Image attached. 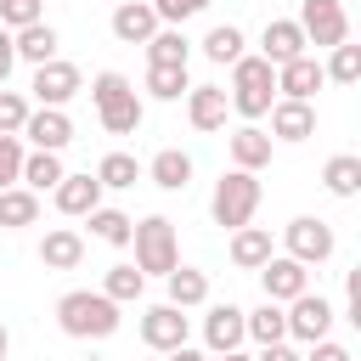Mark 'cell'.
I'll return each mask as SVG.
<instances>
[{"mask_svg": "<svg viewBox=\"0 0 361 361\" xmlns=\"http://www.w3.org/2000/svg\"><path fill=\"white\" fill-rule=\"evenodd\" d=\"M192 85H186V68H158V62H147V96H158V102H180Z\"/></svg>", "mask_w": 361, "mask_h": 361, "instance_id": "cell-34", "label": "cell"}, {"mask_svg": "<svg viewBox=\"0 0 361 361\" xmlns=\"http://www.w3.org/2000/svg\"><path fill=\"white\" fill-rule=\"evenodd\" d=\"M90 96H96V118H102L107 135H135L141 130V96L124 73H96Z\"/></svg>", "mask_w": 361, "mask_h": 361, "instance_id": "cell-2", "label": "cell"}, {"mask_svg": "<svg viewBox=\"0 0 361 361\" xmlns=\"http://www.w3.org/2000/svg\"><path fill=\"white\" fill-rule=\"evenodd\" d=\"M6 350H11V333H6V322H0V361H6Z\"/></svg>", "mask_w": 361, "mask_h": 361, "instance_id": "cell-47", "label": "cell"}, {"mask_svg": "<svg viewBox=\"0 0 361 361\" xmlns=\"http://www.w3.org/2000/svg\"><path fill=\"white\" fill-rule=\"evenodd\" d=\"M186 310H175L169 299L164 305H152L147 316H141V338H147V350H158V355H175L180 344H186Z\"/></svg>", "mask_w": 361, "mask_h": 361, "instance_id": "cell-9", "label": "cell"}, {"mask_svg": "<svg viewBox=\"0 0 361 361\" xmlns=\"http://www.w3.org/2000/svg\"><path fill=\"white\" fill-rule=\"evenodd\" d=\"M90 220V231L102 237V243H113V248H124L130 237H135V220L124 214V209H96V214H85Z\"/></svg>", "mask_w": 361, "mask_h": 361, "instance_id": "cell-32", "label": "cell"}, {"mask_svg": "<svg viewBox=\"0 0 361 361\" xmlns=\"http://www.w3.org/2000/svg\"><path fill=\"white\" fill-rule=\"evenodd\" d=\"M254 361H305V355H299V350H293V344L282 338V344H265V350H259Z\"/></svg>", "mask_w": 361, "mask_h": 361, "instance_id": "cell-43", "label": "cell"}, {"mask_svg": "<svg viewBox=\"0 0 361 361\" xmlns=\"http://www.w3.org/2000/svg\"><path fill=\"white\" fill-rule=\"evenodd\" d=\"M254 209H259V180H254L248 169H226V175L214 180V197H209V214H214V226H226V231H243V226L254 220Z\"/></svg>", "mask_w": 361, "mask_h": 361, "instance_id": "cell-3", "label": "cell"}, {"mask_svg": "<svg viewBox=\"0 0 361 361\" xmlns=\"http://www.w3.org/2000/svg\"><path fill=\"white\" fill-rule=\"evenodd\" d=\"M293 23L305 28V45H322V51H333V45L350 39V17H344L338 0H299V17Z\"/></svg>", "mask_w": 361, "mask_h": 361, "instance_id": "cell-7", "label": "cell"}, {"mask_svg": "<svg viewBox=\"0 0 361 361\" xmlns=\"http://www.w3.org/2000/svg\"><path fill=\"white\" fill-rule=\"evenodd\" d=\"M322 73L333 79V85H361V45H333L327 51V62H322Z\"/></svg>", "mask_w": 361, "mask_h": 361, "instance_id": "cell-33", "label": "cell"}, {"mask_svg": "<svg viewBox=\"0 0 361 361\" xmlns=\"http://www.w3.org/2000/svg\"><path fill=\"white\" fill-rule=\"evenodd\" d=\"M23 141H28L34 152H62V147L73 141V124H68V113H62V107H39V113H28Z\"/></svg>", "mask_w": 361, "mask_h": 361, "instance_id": "cell-13", "label": "cell"}, {"mask_svg": "<svg viewBox=\"0 0 361 361\" xmlns=\"http://www.w3.org/2000/svg\"><path fill=\"white\" fill-rule=\"evenodd\" d=\"M79 259H85V237H79L73 226L45 231V243H39V265H45V271H73Z\"/></svg>", "mask_w": 361, "mask_h": 361, "instance_id": "cell-19", "label": "cell"}, {"mask_svg": "<svg viewBox=\"0 0 361 361\" xmlns=\"http://www.w3.org/2000/svg\"><path fill=\"white\" fill-rule=\"evenodd\" d=\"M34 220H39V192H28V186H6V192H0V231L34 226Z\"/></svg>", "mask_w": 361, "mask_h": 361, "instance_id": "cell-25", "label": "cell"}, {"mask_svg": "<svg viewBox=\"0 0 361 361\" xmlns=\"http://www.w3.org/2000/svg\"><path fill=\"white\" fill-rule=\"evenodd\" d=\"M62 175H68V169H62L56 152H28V158H23V186H28V192H56Z\"/></svg>", "mask_w": 361, "mask_h": 361, "instance_id": "cell-29", "label": "cell"}, {"mask_svg": "<svg viewBox=\"0 0 361 361\" xmlns=\"http://www.w3.org/2000/svg\"><path fill=\"white\" fill-rule=\"evenodd\" d=\"M186 56H192V39L180 28H158L147 39V62H158V68H186Z\"/></svg>", "mask_w": 361, "mask_h": 361, "instance_id": "cell-28", "label": "cell"}, {"mask_svg": "<svg viewBox=\"0 0 361 361\" xmlns=\"http://www.w3.org/2000/svg\"><path fill=\"white\" fill-rule=\"evenodd\" d=\"M259 56H265L271 68H288L293 56H305V28H299L293 17L265 23V34H259Z\"/></svg>", "mask_w": 361, "mask_h": 361, "instance_id": "cell-15", "label": "cell"}, {"mask_svg": "<svg viewBox=\"0 0 361 361\" xmlns=\"http://www.w3.org/2000/svg\"><path fill=\"white\" fill-rule=\"evenodd\" d=\"M327 327H333V305H327L322 293H299V299L288 305V338H299V344H322Z\"/></svg>", "mask_w": 361, "mask_h": 361, "instance_id": "cell-11", "label": "cell"}, {"mask_svg": "<svg viewBox=\"0 0 361 361\" xmlns=\"http://www.w3.org/2000/svg\"><path fill=\"white\" fill-rule=\"evenodd\" d=\"M276 68L265 62V56H243L237 68H231V107L243 113V118H265L271 107H276Z\"/></svg>", "mask_w": 361, "mask_h": 361, "instance_id": "cell-4", "label": "cell"}, {"mask_svg": "<svg viewBox=\"0 0 361 361\" xmlns=\"http://www.w3.org/2000/svg\"><path fill=\"white\" fill-rule=\"evenodd\" d=\"M141 288H147V276H141L135 265H113V271L102 276V293H107L113 305H130V299H141Z\"/></svg>", "mask_w": 361, "mask_h": 361, "instance_id": "cell-35", "label": "cell"}, {"mask_svg": "<svg viewBox=\"0 0 361 361\" xmlns=\"http://www.w3.org/2000/svg\"><path fill=\"white\" fill-rule=\"evenodd\" d=\"M322 186H327L333 197H355V192H361V158H355V152L327 158V164H322Z\"/></svg>", "mask_w": 361, "mask_h": 361, "instance_id": "cell-27", "label": "cell"}, {"mask_svg": "<svg viewBox=\"0 0 361 361\" xmlns=\"http://www.w3.org/2000/svg\"><path fill=\"white\" fill-rule=\"evenodd\" d=\"M265 259H271V231H259V226L231 231V265L237 271H259Z\"/></svg>", "mask_w": 361, "mask_h": 361, "instance_id": "cell-24", "label": "cell"}, {"mask_svg": "<svg viewBox=\"0 0 361 361\" xmlns=\"http://www.w3.org/2000/svg\"><path fill=\"white\" fill-rule=\"evenodd\" d=\"M56 209H62V214H96V209H102V180H96V175H62Z\"/></svg>", "mask_w": 361, "mask_h": 361, "instance_id": "cell-21", "label": "cell"}, {"mask_svg": "<svg viewBox=\"0 0 361 361\" xmlns=\"http://www.w3.org/2000/svg\"><path fill=\"white\" fill-rule=\"evenodd\" d=\"M135 271L141 276H169L175 265H180V248H175V220H164V214H147L141 226H135Z\"/></svg>", "mask_w": 361, "mask_h": 361, "instance_id": "cell-5", "label": "cell"}, {"mask_svg": "<svg viewBox=\"0 0 361 361\" xmlns=\"http://www.w3.org/2000/svg\"><path fill=\"white\" fill-rule=\"evenodd\" d=\"M310 135H316V107L282 96L271 107V141H310Z\"/></svg>", "mask_w": 361, "mask_h": 361, "instance_id": "cell-17", "label": "cell"}, {"mask_svg": "<svg viewBox=\"0 0 361 361\" xmlns=\"http://www.w3.org/2000/svg\"><path fill=\"white\" fill-rule=\"evenodd\" d=\"M169 361H203V355H197V350H186V344H180V350H175V355H169Z\"/></svg>", "mask_w": 361, "mask_h": 361, "instance_id": "cell-45", "label": "cell"}, {"mask_svg": "<svg viewBox=\"0 0 361 361\" xmlns=\"http://www.w3.org/2000/svg\"><path fill=\"white\" fill-rule=\"evenodd\" d=\"M23 158H28L23 152V135H0V192L23 180Z\"/></svg>", "mask_w": 361, "mask_h": 361, "instance_id": "cell-38", "label": "cell"}, {"mask_svg": "<svg viewBox=\"0 0 361 361\" xmlns=\"http://www.w3.org/2000/svg\"><path fill=\"white\" fill-rule=\"evenodd\" d=\"M158 361H169V355H158Z\"/></svg>", "mask_w": 361, "mask_h": 361, "instance_id": "cell-49", "label": "cell"}, {"mask_svg": "<svg viewBox=\"0 0 361 361\" xmlns=\"http://www.w3.org/2000/svg\"><path fill=\"white\" fill-rule=\"evenodd\" d=\"M11 39H17V56H23V62H34V68L56 62V45H62L51 23H28V28H17Z\"/></svg>", "mask_w": 361, "mask_h": 361, "instance_id": "cell-22", "label": "cell"}, {"mask_svg": "<svg viewBox=\"0 0 361 361\" xmlns=\"http://www.w3.org/2000/svg\"><path fill=\"white\" fill-rule=\"evenodd\" d=\"M203 56L220 62V68H237V62H243V28H237V23H214V28L203 34Z\"/></svg>", "mask_w": 361, "mask_h": 361, "instance_id": "cell-26", "label": "cell"}, {"mask_svg": "<svg viewBox=\"0 0 361 361\" xmlns=\"http://www.w3.org/2000/svg\"><path fill=\"white\" fill-rule=\"evenodd\" d=\"M147 175H152V186H164V192H186V180H192V158H186L180 147H164V152L147 164Z\"/></svg>", "mask_w": 361, "mask_h": 361, "instance_id": "cell-23", "label": "cell"}, {"mask_svg": "<svg viewBox=\"0 0 361 361\" xmlns=\"http://www.w3.org/2000/svg\"><path fill=\"white\" fill-rule=\"evenodd\" d=\"M90 361H96V355H90Z\"/></svg>", "mask_w": 361, "mask_h": 361, "instance_id": "cell-50", "label": "cell"}, {"mask_svg": "<svg viewBox=\"0 0 361 361\" xmlns=\"http://www.w3.org/2000/svg\"><path fill=\"white\" fill-rule=\"evenodd\" d=\"M214 361H254V355H243V350H231V355H214Z\"/></svg>", "mask_w": 361, "mask_h": 361, "instance_id": "cell-48", "label": "cell"}, {"mask_svg": "<svg viewBox=\"0 0 361 361\" xmlns=\"http://www.w3.org/2000/svg\"><path fill=\"white\" fill-rule=\"evenodd\" d=\"M56 322L68 338H113L118 333V305L107 293H90V288H73L56 299Z\"/></svg>", "mask_w": 361, "mask_h": 361, "instance_id": "cell-1", "label": "cell"}, {"mask_svg": "<svg viewBox=\"0 0 361 361\" xmlns=\"http://www.w3.org/2000/svg\"><path fill=\"white\" fill-rule=\"evenodd\" d=\"M305 361H350V350L344 344H333V338H322V344H310V355Z\"/></svg>", "mask_w": 361, "mask_h": 361, "instance_id": "cell-42", "label": "cell"}, {"mask_svg": "<svg viewBox=\"0 0 361 361\" xmlns=\"http://www.w3.org/2000/svg\"><path fill=\"white\" fill-rule=\"evenodd\" d=\"M135 175H141V164H135L130 152H107V158L96 164V180H102V186H135Z\"/></svg>", "mask_w": 361, "mask_h": 361, "instance_id": "cell-36", "label": "cell"}, {"mask_svg": "<svg viewBox=\"0 0 361 361\" xmlns=\"http://www.w3.org/2000/svg\"><path fill=\"white\" fill-rule=\"evenodd\" d=\"M79 85H85V79H79V68H73V62H62V56H56V62H45V68H34V79H28V90H34V102H39V107H62V102H73V96H79Z\"/></svg>", "mask_w": 361, "mask_h": 361, "instance_id": "cell-10", "label": "cell"}, {"mask_svg": "<svg viewBox=\"0 0 361 361\" xmlns=\"http://www.w3.org/2000/svg\"><path fill=\"white\" fill-rule=\"evenodd\" d=\"M11 68H17V39H11V28H0V90H6Z\"/></svg>", "mask_w": 361, "mask_h": 361, "instance_id": "cell-41", "label": "cell"}, {"mask_svg": "<svg viewBox=\"0 0 361 361\" xmlns=\"http://www.w3.org/2000/svg\"><path fill=\"white\" fill-rule=\"evenodd\" d=\"M203 299H209V276L192 271V265H175V271H169V305H175V310H192V305H203Z\"/></svg>", "mask_w": 361, "mask_h": 361, "instance_id": "cell-30", "label": "cell"}, {"mask_svg": "<svg viewBox=\"0 0 361 361\" xmlns=\"http://www.w3.org/2000/svg\"><path fill=\"white\" fill-rule=\"evenodd\" d=\"M344 293H350V299H361V265H355V271L344 276Z\"/></svg>", "mask_w": 361, "mask_h": 361, "instance_id": "cell-44", "label": "cell"}, {"mask_svg": "<svg viewBox=\"0 0 361 361\" xmlns=\"http://www.w3.org/2000/svg\"><path fill=\"white\" fill-rule=\"evenodd\" d=\"M259 288H265L271 305H293L299 293H310V265H299V259H288V254H271V259L259 265Z\"/></svg>", "mask_w": 361, "mask_h": 361, "instance_id": "cell-8", "label": "cell"}, {"mask_svg": "<svg viewBox=\"0 0 361 361\" xmlns=\"http://www.w3.org/2000/svg\"><path fill=\"white\" fill-rule=\"evenodd\" d=\"M39 6H45V0H0V28L17 34V28H28V23H45Z\"/></svg>", "mask_w": 361, "mask_h": 361, "instance_id": "cell-39", "label": "cell"}, {"mask_svg": "<svg viewBox=\"0 0 361 361\" xmlns=\"http://www.w3.org/2000/svg\"><path fill=\"white\" fill-rule=\"evenodd\" d=\"M209 0H152V11H158V23H186V17H197Z\"/></svg>", "mask_w": 361, "mask_h": 361, "instance_id": "cell-40", "label": "cell"}, {"mask_svg": "<svg viewBox=\"0 0 361 361\" xmlns=\"http://www.w3.org/2000/svg\"><path fill=\"white\" fill-rule=\"evenodd\" d=\"M158 28H164V23H158L152 0H118V11H113V39H124V45H147Z\"/></svg>", "mask_w": 361, "mask_h": 361, "instance_id": "cell-14", "label": "cell"}, {"mask_svg": "<svg viewBox=\"0 0 361 361\" xmlns=\"http://www.w3.org/2000/svg\"><path fill=\"white\" fill-rule=\"evenodd\" d=\"M282 243H288V259H299V265H322V259H333V248H338L333 226L316 220V214L288 220V226H282Z\"/></svg>", "mask_w": 361, "mask_h": 361, "instance_id": "cell-6", "label": "cell"}, {"mask_svg": "<svg viewBox=\"0 0 361 361\" xmlns=\"http://www.w3.org/2000/svg\"><path fill=\"white\" fill-rule=\"evenodd\" d=\"M350 327L361 333V299H350Z\"/></svg>", "mask_w": 361, "mask_h": 361, "instance_id": "cell-46", "label": "cell"}, {"mask_svg": "<svg viewBox=\"0 0 361 361\" xmlns=\"http://www.w3.org/2000/svg\"><path fill=\"white\" fill-rule=\"evenodd\" d=\"M28 96L23 90H0V135H23V124H28Z\"/></svg>", "mask_w": 361, "mask_h": 361, "instance_id": "cell-37", "label": "cell"}, {"mask_svg": "<svg viewBox=\"0 0 361 361\" xmlns=\"http://www.w3.org/2000/svg\"><path fill=\"white\" fill-rule=\"evenodd\" d=\"M226 107H231V96H226L220 85H192V90H186V118H192V130H220V124H226Z\"/></svg>", "mask_w": 361, "mask_h": 361, "instance_id": "cell-18", "label": "cell"}, {"mask_svg": "<svg viewBox=\"0 0 361 361\" xmlns=\"http://www.w3.org/2000/svg\"><path fill=\"white\" fill-rule=\"evenodd\" d=\"M271 164V135L259 130V124H243V130H231V169H265Z\"/></svg>", "mask_w": 361, "mask_h": 361, "instance_id": "cell-20", "label": "cell"}, {"mask_svg": "<svg viewBox=\"0 0 361 361\" xmlns=\"http://www.w3.org/2000/svg\"><path fill=\"white\" fill-rule=\"evenodd\" d=\"M248 338H254L259 350H265V344H282V338H288V310L271 305V299H265L259 310H248Z\"/></svg>", "mask_w": 361, "mask_h": 361, "instance_id": "cell-31", "label": "cell"}, {"mask_svg": "<svg viewBox=\"0 0 361 361\" xmlns=\"http://www.w3.org/2000/svg\"><path fill=\"white\" fill-rule=\"evenodd\" d=\"M322 85H327V73H322L316 56H293L288 68H276V90H282L288 102H310Z\"/></svg>", "mask_w": 361, "mask_h": 361, "instance_id": "cell-16", "label": "cell"}, {"mask_svg": "<svg viewBox=\"0 0 361 361\" xmlns=\"http://www.w3.org/2000/svg\"><path fill=\"white\" fill-rule=\"evenodd\" d=\"M243 338H248V310H237V305H214V310L203 316V344H209L214 355L243 350Z\"/></svg>", "mask_w": 361, "mask_h": 361, "instance_id": "cell-12", "label": "cell"}]
</instances>
